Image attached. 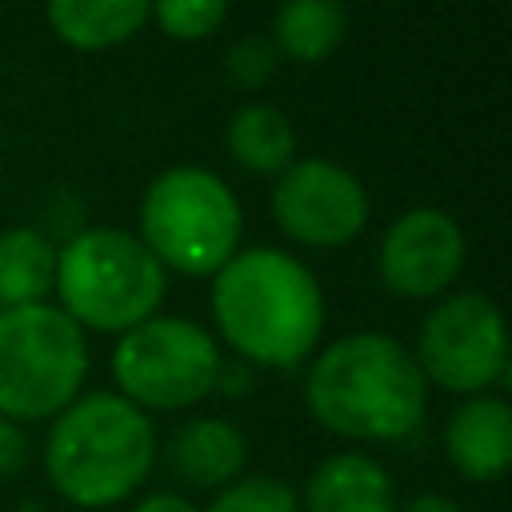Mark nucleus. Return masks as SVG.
I'll return each instance as SVG.
<instances>
[{
  "label": "nucleus",
  "instance_id": "f257e3e1",
  "mask_svg": "<svg viewBox=\"0 0 512 512\" xmlns=\"http://www.w3.org/2000/svg\"><path fill=\"white\" fill-rule=\"evenodd\" d=\"M216 336L248 368H300L324 332V292L312 268L284 248H236L212 276Z\"/></svg>",
  "mask_w": 512,
  "mask_h": 512
},
{
  "label": "nucleus",
  "instance_id": "f03ea898",
  "mask_svg": "<svg viewBox=\"0 0 512 512\" xmlns=\"http://www.w3.org/2000/svg\"><path fill=\"white\" fill-rule=\"evenodd\" d=\"M304 408L340 440L396 444L424 424L428 384L404 340L388 332H352L312 352Z\"/></svg>",
  "mask_w": 512,
  "mask_h": 512
},
{
  "label": "nucleus",
  "instance_id": "7ed1b4c3",
  "mask_svg": "<svg viewBox=\"0 0 512 512\" xmlns=\"http://www.w3.org/2000/svg\"><path fill=\"white\" fill-rule=\"evenodd\" d=\"M156 424L120 392H80L44 436V476L76 508L124 504L156 468Z\"/></svg>",
  "mask_w": 512,
  "mask_h": 512
},
{
  "label": "nucleus",
  "instance_id": "20e7f679",
  "mask_svg": "<svg viewBox=\"0 0 512 512\" xmlns=\"http://www.w3.org/2000/svg\"><path fill=\"white\" fill-rule=\"evenodd\" d=\"M56 308L84 332L120 336L160 312L168 296V272L124 228H84L56 248Z\"/></svg>",
  "mask_w": 512,
  "mask_h": 512
},
{
  "label": "nucleus",
  "instance_id": "39448f33",
  "mask_svg": "<svg viewBox=\"0 0 512 512\" xmlns=\"http://www.w3.org/2000/svg\"><path fill=\"white\" fill-rule=\"evenodd\" d=\"M244 212L236 192L208 168H168L140 200V244L160 268L180 276H216L240 248Z\"/></svg>",
  "mask_w": 512,
  "mask_h": 512
},
{
  "label": "nucleus",
  "instance_id": "423d86ee",
  "mask_svg": "<svg viewBox=\"0 0 512 512\" xmlns=\"http://www.w3.org/2000/svg\"><path fill=\"white\" fill-rule=\"evenodd\" d=\"M88 332L56 304L0 308V416L36 424L60 416L88 380Z\"/></svg>",
  "mask_w": 512,
  "mask_h": 512
},
{
  "label": "nucleus",
  "instance_id": "0eeeda50",
  "mask_svg": "<svg viewBox=\"0 0 512 512\" xmlns=\"http://www.w3.org/2000/svg\"><path fill=\"white\" fill-rule=\"evenodd\" d=\"M220 340L188 316H148L116 336L112 380L140 412H184L216 392Z\"/></svg>",
  "mask_w": 512,
  "mask_h": 512
},
{
  "label": "nucleus",
  "instance_id": "6e6552de",
  "mask_svg": "<svg viewBox=\"0 0 512 512\" xmlns=\"http://www.w3.org/2000/svg\"><path fill=\"white\" fill-rule=\"evenodd\" d=\"M416 368L424 384L480 396L508 376V336L504 316L484 292H452L432 304L416 336Z\"/></svg>",
  "mask_w": 512,
  "mask_h": 512
},
{
  "label": "nucleus",
  "instance_id": "1a4fd4ad",
  "mask_svg": "<svg viewBox=\"0 0 512 512\" xmlns=\"http://www.w3.org/2000/svg\"><path fill=\"white\" fill-rule=\"evenodd\" d=\"M272 220L292 244L344 248L368 224V192L340 160L304 156L276 176Z\"/></svg>",
  "mask_w": 512,
  "mask_h": 512
},
{
  "label": "nucleus",
  "instance_id": "9d476101",
  "mask_svg": "<svg viewBox=\"0 0 512 512\" xmlns=\"http://www.w3.org/2000/svg\"><path fill=\"white\" fill-rule=\"evenodd\" d=\"M376 268L388 292L436 300L464 268V232L444 208H408L384 228Z\"/></svg>",
  "mask_w": 512,
  "mask_h": 512
},
{
  "label": "nucleus",
  "instance_id": "9b49d317",
  "mask_svg": "<svg viewBox=\"0 0 512 512\" xmlns=\"http://www.w3.org/2000/svg\"><path fill=\"white\" fill-rule=\"evenodd\" d=\"M168 476L192 492H216L244 476L248 468V440L224 416H192L180 420L164 444L156 448Z\"/></svg>",
  "mask_w": 512,
  "mask_h": 512
},
{
  "label": "nucleus",
  "instance_id": "f8f14e48",
  "mask_svg": "<svg viewBox=\"0 0 512 512\" xmlns=\"http://www.w3.org/2000/svg\"><path fill=\"white\" fill-rule=\"evenodd\" d=\"M444 456L472 484L500 480L512 468V404L500 392L464 396L444 424Z\"/></svg>",
  "mask_w": 512,
  "mask_h": 512
},
{
  "label": "nucleus",
  "instance_id": "ddd939ff",
  "mask_svg": "<svg viewBox=\"0 0 512 512\" xmlns=\"http://www.w3.org/2000/svg\"><path fill=\"white\" fill-rule=\"evenodd\" d=\"M296 496L300 512H396V484L368 452L324 456Z\"/></svg>",
  "mask_w": 512,
  "mask_h": 512
},
{
  "label": "nucleus",
  "instance_id": "4468645a",
  "mask_svg": "<svg viewBox=\"0 0 512 512\" xmlns=\"http://www.w3.org/2000/svg\"><path fill=\"white\" fill-rule=\"evenodd\" d=\"M52 32L76 52H104L132 40L148 16L152 0H48Z\"/></svg>",
  "mask_w": 512,
  "mask_h": 512
},
{
  "label": "nucleus",
  "instance_id": "2eb2a0df",
  "mask_svg": "<svg viewBox=\"0 0 512 512\" xmlns=\"http://www.w3.org/2000/svg\"><path fill=\"white\" fill-rule=\"evenodd\" d=\"M348 32L344 0H280L272 16V48L296 64L328 60Z\"/></svg>",
  "mask_w": 512,
  "mask_h": 512
},
{
  "label": "nucleus",
  "instance_id": "dca6fc26",
  "mask_svg": "<svg viewBox=\"0 0 512 512\" xmlns=\"http://www.w3.org/2000/svg\"><path fill=\"white\" fill-rule=\"evenodd\" d=\"M224 144L244 172L280 176L296 160V128L272 104H244L224 128Z\"/></svg>",
  "mask_w": 512,
  "mask_h": 512
},
{
  "label": "nucleus",
  "instance_id": "f3484780",
  "mask_svg": "<svg viewBox=\"0 0 512 512\" xmlns=\"http://www.w3.org/2000/svg\"><path fill=\"white\" fill-rule=\"evenodd\" d=\"M56 284V244L40 228L0 232V308L44 304Z\"/></svg>",
  "mask_w": 512,
  "mask_h": 512
},
{
  "label": "nucleus",
  "instance_id": "a211bd4d",
  "mask_svg": "<svg viewBox=\"0 0 512 512\" xmlns=\"http://www.w3.org/2000/svg\"><path fill=\"white\" fill-rule=\"evenodd\" d=\"M200 512H300V496L288 480L268 472H244L232 484L216 488Z\"/></svg>",
  "mask_w": 512,
  "mask_h": 512
},
{
  "label": "nucleus",
  "instance_id": "6ab92c4d",
  "mask_svg": "<svg viewBox=\"0 0 512 512\" xmlns=\"http://www.w3.org/2000/svg\"><path fill=\"white\" fill-rule=\"evenodd\" d=\"M228 16V0H152V16L164 36L192 44L208 40Z\"/></svg>",
  "mask_w": 512,
  "mask_h": 512
},
{
  "label": "nucleus",
  "instance_id": "aec40b11",
  "mask_svg": "<svg viewBox=\"0 0 512 512\" xmlns=\"http://www.w3.org/2000/svg\"><path fill=\"white\" fill-rule=\"evenodd\" d=\"M276 64H280V56H276V48H272L268 36H244V40H236V44L228 48V56H224L228 80H232L236 88H244V92L264 88V84L272 80Z\"/></svg>",
  "mask_w": 512,
  "mask_h": 512
},
{
  "label": "nucleus",
  "instance_id": "412c9836",
  "mask_svg": "<svg viewBox=\"0 0 512 512\" xmlns=\"http://www.w3.org/2000/svg\"><path fill=\"white\" fill-rule=\"evenodd\" d=\"M24 464H28V432L24 424L0 416V484L20 476Z\"/></svg>",
  "mask_w": 512,
  "mask_h": 512
},
{
  "label": "nucleus",
  "instance_id": "4be33fe9",
  "mask_svg": "<svg viewBox=\"0 0 512 512\" xmlns=\"http://www.w3.org/2000/svg\"><path fill=\"white\" fill-rule=\"evenodd\" d=\"M132 512H200L184 492H172V488H156V492H144Z\"/></svg>",
  "mask_w": 512,
  "mask_h": 512
},
{
  "label": "nucleus",
  "instance_id": "5701e85b",
  "mask_svg": "<svg viewBox=\"0 0 512 512\" xmlns=\"http://www.w3.org/2000/svg\"><path fill=\"white\" fill-rule=\"evenodd\" d=\"M396 512H464L452 496H444V492H416L408 504H396Z\"/></svg>",
  "mask_w": 512,
  "mask_h": 512
}]
</instances>
